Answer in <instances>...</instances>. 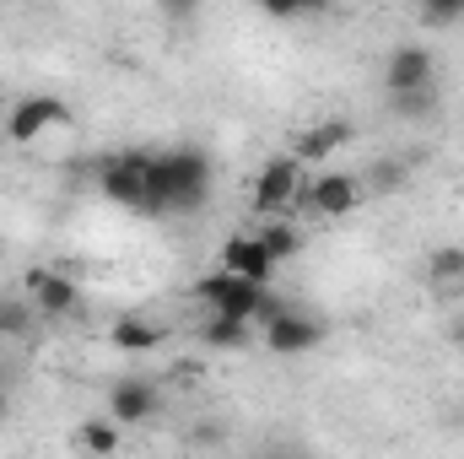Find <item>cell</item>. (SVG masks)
Segmentation results:
<instances>
[{"mask_svg":"<svg viewBox=\"0 0 464 459\" xmlns=\"http://www.w3.org/2000/svg\"><path fill=\"white\" fill-rule=\"evenodd\" d=\"M211 184H217V168L200 146H173V151H157V168H151V211L146 217H189V211H206L211 206Z\"/></svg>","mask_w":464,"mask_h":459,"instance_id":"1","label":"cell"},{"mask_svg":"<svg viewBox=\"0 0 464 459\" xmlns=\"http://www.w3.org/2000/svg\"><path fill=\"white\" fill-rule=\"evenodd\" d=\"M151 168H157V151H146V146L109 151L103 168H98V190H103V200L119 206V211L146 217V211H151Z\"/></svg>","mask_w":464,"mask_h":459,"instance_id":"2","label":"cell"},{"mask_svg":"<svg viewBox=\"0 0 464 459\" xmlns=\"http://www.w3.org/2000/svg\"><path fill=\"white\" fill-rule=\"evenodd\" d=\"M362 200H367L362 173H351V168H319L314 179H303V195H297L292 211L297 217H319V222H341Z\"/></svg>","mask_w":464,"mask_h":459,"instance_id":"3","label":"cell"},{"mask_svg":"<svg viewBox=\"0 0 464 459\" xmlns=\"http://www.w3.org/2000/svg\"><path fill=\"white\" fill-rule=\"evenodd\" d=\"M303 157L297 151H281V157H265V168L254 173V184H248V206H254V217H281V211H292L297 206V195H303Z\"/></svg>","mask_w":464,"mask_h":459,"instance_id":"4","label":"cell"},{"mask_svg":"<svg viewBox=\"0 0 464 459\" xmlns=\"http://www.w3.org/2000/svg\"><path fill=\"white\" fill-rule=\"evenodd\" d=\"M195 303H206V308H217V314H232V319H259V303H265V281H248V276H237L227 265H217V270H206L195 287Z\"/></svg>","mask_w":464,"mask_h":459,"instance_id":"5","label":"cell"},{"mask_svg":"<svg viewBox=\"0 0 464 459\" xmlns=\"http://www.w3.org/2000/svg\"><path fill=\"white\" fill-rule=\"evenodd\" d=\"M22 292L33 298V308H38L44 319H76L82 303H87L82 281H76L71 270H49V265H33V270L22 276Z\"/></svg>","mask_w":464,"mask_h":459,"instance_id":"6","label":"cell"},{"mask_svg":"<svg viewBox=\"0 0 464 459\" xmlns=\"http://www.w3.org/2000/svg\"><path fill=\"white\" fill-rule=\"evenodd\" d=\"M259 341H265L270 356H308V351L324 346V319H319V314H303L297 303H286V308L259 330Z\"/></svg>","mask_w":464,"mask_h":459,"instance_id":"7","label":"cell"},{"mask_svg":"<svg viewBox=\"0 0 464 459\" xmlns=\"http://www.w3.org/2000/svg\"><path fill=\"white\" fill-rule=\"evenodd\" d=\"M71 109L60 103V98H49V93H27V98H16L5 119H0V130H5V141L11 146H33L44 130H54V124H65Z\"/></svg>","mask_w":464,"mask_h":459,"instance_id":"8","label":"cell"},{"mask_svg":"<svg viewBox=\"0 0 464 459\" xmlns=\"http://www.w3.org/2000/svg\"><path fill=\"white\" fill-rule=\"evenodd\" d=\"M162 411V384L146 378V373H119L109 384V416L119 427H146L151 416Z\"/></svg>","mask_w":464,"mask_h":459,"instance_id":"9","label":"cell"},{"mask_svg":"<svg viewBox=\"0 0 464 459\" xmlns=\"http://www.w3.org/2000/svg\"><path fill=\"white\" fill-rule=\"evenodd\" d=\"M421 82H438V54L427 44H394L383 60V93H405Z\"/></svg>","mask_w":464,"mask_h":459,"instance_id":"10","label":"cell"},{"mask_svg":"<svg viewBox=\"0 0 464 459\" xmlns=\"http://www.w3.org/2000/svg\"><path fill=\"white\" fill-rule=\"evenodd\" d=\"M351 141H356V124L346 119H319V124H308L303 135H297V157H303V168H319V162H330V157H341Z\"/></svg>","mask_w":464,"mask_h":459,"instance_id":"11","label":"cell"},{"mask_svg":"<svg viewBox=\"0 0 464 459\" xmlns=\"http://www.w3.org/2000/svg\"><path fill=\"white\" fill-rule=\"evenodd\" d=\"M168 325L162 319H151V314H119L114 325H109V346L124 351V356H146V351H157V346H168Z\"/></svg>","mask_w":464,"mask_h":459,"instance_id":"12","label":"cell"},{"mask_svg":"<svg viewBox=\"0 0 464 459\" xmlns=\"http://www.w3.org/2000/svg\"><path fill=\"white\" fill-rule=\"evenodd\" d=\"M222 265L237 270V276H248V281H276V259L265 254V243H259V232H227V243H222Z\"/></svg>","mask_w":464,"mask_h":459,"instance_id":"13","label":"cell"},{"mask_svg":"<svg viewBox=\"0 0 464 459\" xmlns=\"http://www.w3.org/2000/svg\"><path fill=\"white\" fill-rule=\"evenodd\" d=\"M195 341L206 346V351H243V346L259 341V325L254 319H232V314H206L200 325H195Z\"/></svg>","mask_w":464,"mask_h":459,"instance_id":"14","label":"cell"},{"mask_svg":"<svg viewBox=\"0 0 464 459\" xmlns=\"http://www.w3.org/2000/svg\"><path fill=\"white\" fill-rule=\"evenodd\" d=\"M259 243H265V254L276 259V265H286V259H297L303 249H308V238L297 228V211H281V217H259Z\"/></svg>","mask_w":464,"mask_h":459,"instance_id":"15","label":"cell"},{"mask_svg":"<svg viewBox=\"0 0 464 459\" xmlns=\"http://www.w3.org/2000/svg\"><path fill=\"white\" fill-rule=\"evenodd\" d=\"M383 98H389V114L400 119V124H427V119L438 114V103H443V87L438 82H421V87L383 93Z\"/></svg>","mask_w":464,"mask_h":459,"instance_id":"16","label":"cell"},{"mask_svg":"<svg viewBox=\"0 0 464 459\" xmlns=\"http://www.w3.org/2000/svg\"><path fill=\"white\" fill-rule=\"evenodd\" d=\"M38 319H44V314L33 308L27 292H22V298H16V292H0V341H27Z\"/></svg>","mask_w":464,"mask_h":459,"instance_id":"17","label":"cell"},{"mask_svg":"<svg viewBox=\"0 0 464 459\" xmlns=\"http://www.w3.org/2000/svg\"><path fill=\"white\" fill-rule=\"evenodd\" d=\"M405 179H411V173H405V162H394V157H372V162L362 168V190L378 195V200H383V195H400Z\"/></svg>","mask_w":464,"mask_h":459,"instance_id":"18","label":"cell"},{"mask_svg":"<svg viewBox=\"0 0 464 459\" xmlns=\"http://www.w3.org/2000/svg\"><path fill=\"white\" fill-rule=\"evenodd\" d=\"M427 281L432 287H464V243H438L427 254Z\"/></svg>","mask_w":464,"mask_h":459,"instance_id":"19","label":"cell"},{"mask_svg":"<svg viewBox=\"0 0 464 459\" xmlns=\"http://www.w3.org/2000/svg\"><path fill=\"white\" fill-rule=\"evenodd\" d=\"M119 433H124V427H119L114 416H87V422L76 427V449H87V454H114L119 444H124Z\"/></svg>","mask_w":464,"mask_h":459,"instance_id":"20","label":"cell"},{"mask_svg":"<svg viewBox=\"0 0 464 459\" xmlns=\"http://www.w3.org/2000/svg\"><path fill=\"white\" fill-rule=\"evenodd\" d=\"M421 22H427V27H459L464 0H421Z\"/></svg>","mask_w":464,"mask_h":459,"instance_id":"21","label":"cell"},{"mask_svg":"<svg viewBox=\"0 0 464 459\" xmlns=\"http://www.w3.org/2000/svg\"><path fill=\"white\" fill-rule=\"evenodd\" d=\"M200 5H206V0H157V11H162L173 27H189V22L200 16Z\"/></svg>","mask_w":464,"mask_h":459,"instance_id":"22","label":"cell"},{"mask_svg":"<svg viewBox=\"0 0 464 459\" xmlns=\"http://www.w3.org/2000/svg\"><path fill=\"white\" fill-rule=\"evenodd\" d=\"M259 5V16H270V22H292L297 16V0H254Z\"/></svg>","mask_w":464,"mask_h":459,"instance_id":"23","label":"cell"},{"mask_svg":"<svg viewBox=\"0 0 464 459\" xmlns=\"http://www.w3.org/2000/svg\"><path fill=\"white\" fill-rule=\"evenodd\" d=\"M341 0H297V16H330Z\"/></svg>","mask_w":464,"mask_h":459,"instance_id":"24","label":"cell"},{"mask_svg":"<svg viewBox=\"0 0 464 459\" xmlns=\"http://www.w3.org/2000/svg\"><path fill=\"white\" fill-rule=\"evenodd\" d=\"M5 416H11V389L0 384V422H5Z\"/></svg>","mask_w":464,"mask_h":459,"instance_id":"25","label":"cell"},{"mask_svg":"<svg viewBox=\"0 0 464 459\" xmlns=\"http://www.w3.org/2000/svg\"><path fill=\"white\" fill-rule=\"evenodd\" d=\"M449 341H454V346H464V319H454V330H449Z\"/></svg>","mask_w":464,"mask_h":459,"instance_id":"26","label":"cell"},{"mask_svg":"<svg viewBox=\"0 0 464 459\" xmlns=\"http://www.w3.org/2000/svg\"><path fill=\"white\" fill-rule=\"evenodd\" d=\"M405 5H421V0H405Z\"/></svg>","mask_w":464,"mask_h":459,"instance_id":"27","label":"cell"},{"mask_svg":"<svg viewBox=\"0 0 464 459\" xmlns=\"http://www.w3.org/2000/svg\"><path fill=\"white\" fill-rule=\"evenodd\" d=\"M0 141H5V130H0Z\"/></svg>","mask_w":464,"mask_h":459,"instance_id":"28","label":"cell"}]
</instances>
